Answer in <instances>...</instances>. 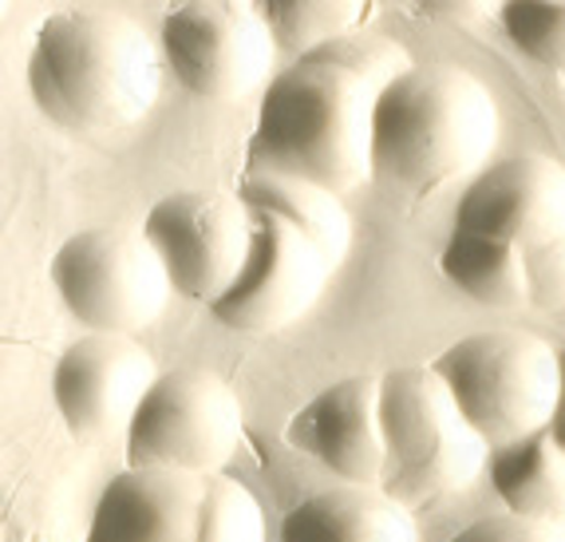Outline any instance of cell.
<instances>
[{
    "label": "cell",
    "instance_id": "obj_5",
    "mask_svg": "<svg viewBox=\"0 0 565 542\" xmlns=\"http://www.w3.org/2000/svg\"><path fill=\"white\" fill-rule=\"evenodd\" d=\"M87 542H265V514L222 471L127 467L99 495Z\"/></svg>",
    "mask_w": 565,
    "mask_h": 542
},
{
    "label": "cell",
    "instance_id": "obj_8",
    "mask_svg": "<svg viewBox=\"0 0 565 542\" xmlns=\"http://www.w3.org/2000/svg\"><path fill=\"white\" fill-rule=\"evenodd\" d=\"M52 286L79 325L115 337L154 325L174 294L159 249L135 226L72 234L52 257Z\"/></svg>",
    "mask_w": 565,
    "mask_h": 542
},
{
    "label": "cell",
    "instance_id": "obj_20",
    "mask_svg": "<svg viewBox=\"0 0 565 542\" xmlns=\"http://www.w3.org/2000/svg\"><path fill=\"white\" fill-rule=\"evenodd\" d=\"M451 542H565V527L537 523V519H522V514L507 511V514L475 519Z\"/></svg>",
    "mask_w": 565,
    "mask_h": 542
},
{
    "label": "cell",
    "instance_id": "obj_6",
    "mask_svg": "<svg viewBox=\"0 0 565 542\" xmlns=\"http://www.w3.org/2000/svg\"><path fill=\"white\" fill-rule=\"evenodd\" d=\"M380 419L387 444L380 491L407 507L471 487L490 464L487 439L467 424L447 381L427 364L380 376Z\"/></svg>",
    "mask_w": 565,
    "mask_h": 542
},
{
    "label": "cell",
    "instance_id": "obj_10",
    "mask_svg": "<svg viewBox=\"0 0 565 542\" xmlns=\"http://www.w3.org/2000/svg\"><path fill=\"white\" fill-rule=\"evenodd\" d=\"M159 49L179 84L202 99L234 104L274 84L277 40L249 4H182L162 20Z\"/></svg>",
    "mask_w": 565,
    "mask_h": 542
},
{
    "label": "cell",
    "instance_id": "obj_19",
    "mask_svg": "<svg viewBox=\"0 0 565 542\" xmlns=\"http://www.w3.org/2000/svg\"><path fill=\"white\" fill-rule=\"evenodd\" d=\"M502 24L530 60L565 76V4L514 0L502 9Z\"/></svg>",
    "mask_w": 565,
    "mask_h": 542
},
{
    "label": "cell",
    "instance_id": "obj_11",
    "mask_svg": "<svg viewBox=\"0 0 565 542\" xmlns=\"http://www.w3.org/2000/svg\"><path fill=\"white\" fill-rule=\"evenodd\" d=\"M142 234L159 249L174 294L214 305L230 294L249 257L254 210L242 194L179 191L154 202Z\"/></svg>",
    "mask_w": 565,
    "mask_h": 542
},
{
    "label": "cell",
    "instance_id": "obj_2",
    "mask_svg": "<svg viewBox=\"0 0 565 542\" xmlns=\"http://www.w3.org/2000/svg\"><path fill=\"white\" fill-rule=\"evenodd\" d=\"M439 269L490 309H565V167L550 155L490 162L462 191Z\"/></svg>",
    "mask_w": 565,
    "mask_h": 542
},
{
    "label": "cell",
    "instance_id": "obj_3",
    "mask_svg": "<svg viewBox=\"0 0 565 542\" xmlns=\"http://www.w3.org/2000/svg\"><path fill=\"white\" fill-rule=\"evenodd\" d=\"M159 84V49L131 17L111 9H60L40 24L29 87L40 111L64 131H127L147 119Z\"/></svg>",
    "mask_w": 565,
    "mask_h": 542
},
{
    "label": "cell",
    "instance_id": "obj_17",
    "mask_svg": "<svg viewBox=\"0 0 565 542\" xmlns=\"http://www.w3.org/2000/svg\"><path fill=\"white\" fill-rule=\"evenodd\" d=\"M237 194L254 214H274L292 230H301L305 238H312L329 254L332 266L344 262L352 246V219L332 191L301 179H285V174H249Z\"/></svg>",
    "mask_w": 565,
    "mask_h": 542
},
{
    "label": "cell",
    "instance_id": "obj_15",
    "mask_svg": "<svg viewBox=\"0 0 565 542\" xmlns=\"http://www.w3.org/2000/svg\"><path fill=\"white\" fill-rule=\"evenodd\" d=\"M281 542H419L407 503L380 487L344 483L309 495L281 523Z\"/></svg>",
    "mask_w": 565,
    "mask_h": 542
},
{
    "label": "cell",
    "instance_id": "obj_1",
    "mask_svg": "<svg viewBox=\"0 0 565 542\" xmlns=\"http://www.w3.org/2000/svg\"><path fill=\"white\" fill-rule=\"evenodd\" d=\"M412 67L399 44L364 29L292 60L265 87L249 139L254 174H285L332 194L360 187L376 171L380 96Z\"/></svg>",
    "mask_w": 565,
    "mask_h": 542
},
{
    "label": "cell",
    "instance_id": "obj_16",
    "mask_svg": "<svg viewBox=\"0 0 565 542\" xmlns=\"http://www.w3.org/2000/svg\"><path fill=\"white\" fill-rule=\"evenodd\" d=\"M490 487L507 511L565 527V447L550 428L490 451Z\"/></svg>",
    "mask_w": 565,
    "mask_h": 542
},
{
    "label": "cell",
    "instance_id": "obj_7",
    "mask_svg": "<svg viewBox=\"0 0 565 542\" xmlns=\"http://www.w3.org/2000/svg\"><path fill=\"white\" fill-rule=\"evenodd\" d=\"M487 447L550 428L562 392V352L526 329H487L455 341L431 364Z\"/></svg>",
    "mask_w": 565,
    "mask_h": 542
},
{
    "label": "cell",
    "instance_id": "obj_21",
    "mask_svg": "<svg viewBox=\"0 0 565 542\" xmlns=\"http://www.w3.org/2000/svg\"><path fill=\"white\" fill-rule=\"evenodd\" d=\"M550 436L565 447V349H562V392H557V408H554V419H550Z\"/></svg>",
    "mask_w": 565,
    "mask_h": 542
},
{
    "label": "cell",
    "instance_id": "obj_13",
    "mask_svg": "<svg viewBox=\"0 0 565 542\" xmlns=\"http://www.w3.org/2000/svg\"><path fill=\"white\" fill-rule=\"evenodd\" d=\"M159 376L151 352L131 337L87 333L60 352L52 400L72 436H104L131 424Z\"/></svg>",
    "mask_w": 565,
    "mask_h": 542
},
{
    "label": "cell",
    "instance_id": "obj_4",
    "mask_svg": "<svg viewBox=\"0 0 565 542\" xmlns=\"http://www.w3.org/2000/svg\"><path fill=\"white\" fill-rule=\"evenodd\" d=\"M499 144V104L479 76L455 64L412 67L376 104L372 162L407 191H435L479 171Z\"/></svg>",
    "mask_w": 565,
    "mask_h": 542
},
{
    "label": "cell",
    "instance_id": "obj_18",
    "mask_svg": "<svg viewBox=\"0 0 565 542\" xmlns=\"http://www.w3.org/2000/svg\"><path fill=\"white\" fill-rule=\"evenodd\" d=\"M367 4H356V0H274V4H265L262 17L274 32L277 49L292 52V56L301 60L309 52L324 49L332 40L349 36V32H360V24L367 20Z\"/></svg>",
    "mask_w": 565,
    "mask_h": 542
},
{
    "label": "cell",
    "instance_id": "obj_9",
    "mask_svg": "<svg viewBox=\"0 0 565 542\" xmlns=\"http://www.w3.org/2000/svg\"><path fill=\"white\" fill-rule=\"evenodd\" d=\"M242 444V404L206 369L162 372L127 424V467L222 471Z\"/></svg>",
    "mask_w": 565,
    "mask_h": 542
},
{
    "label": "cell",
    "instance_id": "obj_14",
    "mask_svg": "<svg viewBox=\"0 0 565 542\" xmlns=\"http://www.w3.org/2000/svg\"><path fill=\"white\" fill-rule=\"evenodd\" d=\"M289 439L317 456L344 483L380 487L387 467L380 376H344L305 404L289 424Z\"/></svg>",
    "mask_w": 565,
    "mask_h": 542
},
{
    "label": "cell",
    "instance_id": "obj_12",
    "mask_svg": "<svg viewBox=\"0 0 565 542\" xmlns=\"http://www.w3.org/2000/svg\"><path fill=\"white\" fill-rule=\"evenodd\" d=\"M332 262L312 238L274 214H254V242L242 274L222 301L210 305L214 321L237 333H277L309 313L332 277Z\"/></svg>",
    "mask_w": 565,
    "mask_h": 542
}]
</instances>
